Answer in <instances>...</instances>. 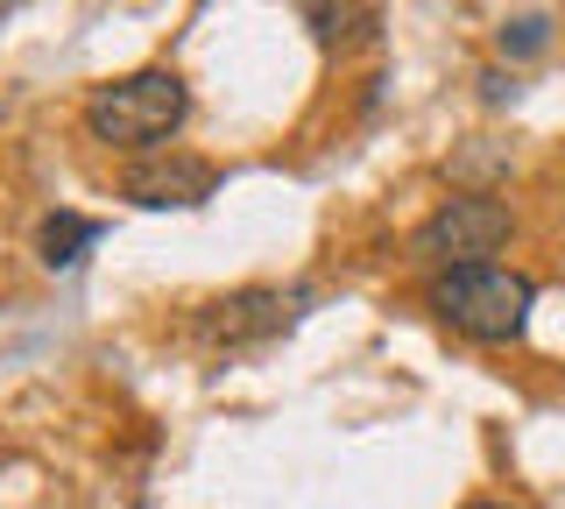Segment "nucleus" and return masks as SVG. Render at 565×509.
Returning a JSON list of instances; mask_svg holds the SVG:
<instances>
[{
    "instance_id": "nucleus-6",
    "label": "nucleus",
    "mask_w": 565,
    "mask_h": 509,
    "mask_svg": "<svg viewBox=\"0 0 565 509\" xmlns=\"http://www.w3.org/2000/svg\"><path fill=\"white\" fill-rule=\"evenodd\" d=\"M106 226L85 220V213H50L43 226H35V255H43V269H78L85 248H99Z\"/></svg>"
},
{
    "instance_id": "nucleus-5",
    "label": "nucleus",
    "mask_w": 565,
    "mask_h": 509,
    "mask_svg": "<svg viewBox=\"0 0 565 509\" xmlns=\"http://www.w3.org/2000/svg\"><path fill=\"white\" fill-rule=\"evenodd\" d=\"M282 297L276 290H241V297H220V305H205L199 332L212 347H247V340H269V332H282Z\"/></svg>"
},
{
    "instance_id": "nucleus-2",
    "label": "nucleus",
    "mask_w": 565,
    "mask_h": 509,
    "mask_svg": "<svg viewBox=\"0 0 565 509\" xmlns=\"http://www.w3.org/2000/svg\"><path fill=\"white\" fill-rule=\"evenodd\" d=\"M530 305H537V284L516 276V269H494V262H473V269H438V284H431V311L452 332L481 340V347L523 340Z\"/></svg>"
},
{
    "instance_id": "nucleus-9",
    "label": "nucleus",
    "mask_w": 565,
    "mask_h": 509,
    "mask_svg": "<svg viewBox=\"0 0 565 509\" xmlns=\"http://www.w3.org/2000/svg\"><path fill=\"white\" fill-rule=\"evenodd\" d=\"M481 99H488V107H509V99H516V78H509V72H481Z\"/></svg>"
},
{
    "instance_id": "nucleus-7",
    "label": "nucleus",
    "mask_w": 565,
    "mask_h": 509,
    "mask_svg": "<svg viewBox=\"0 0 565 509\" xmlns=\"http://www.w3.org/2000/svg\"><path fill=\"white\" fill-rule=\"evenodd\" d=\"M305 22L318 29V43H361V36H375L382 14L375 8H305Z\"/></svg>"
},
{
    "instance_id": "nucleus-4",
    "label": "nucleus",
    "mask_w": 565,
    "mask_h": 509,
    "mask_svg": "<svg viewBox=\"0 0 565 509\" xmlns=\"http://www.w3.org/2000/svg\"><path fill=\"white\" fill-rule=\"evenodd\" d=\"M212 184H220V170H212L205 156L170 149V156H141L120 191H128L141 213H191V205L212 199Z\"/></svg>"
},
{
    "instance_id": "nucleus-3",
    "label": "nucleus",
    "mask_w": 565,
    "mask_h": 509,
    "mask_svg": "<svg viewBox=\"0 0 565 509\" xmlns=\"http://www.w3.org/2000/svg\"><path fill=\"white\" fill-rule=\"evenodd\" d=\"M509 234H516V220H509L502 199H488V191H459V199H446L431 220L417 226L411 248L424 262H438V269H473V262H488L494 248H509Z\"/></svg>"
},
{
    "instance_id": "nucleus-1",
    "label": "nucleus",
    "mask_w": 565,
    "mask_h": 509,
    "mask_svg": "<svg viewBox=\"0 0 565 509\" xmlns=\"http://www.w3.org/2000/svg\"><path fill=\"white\" fill-rule=\"evenodd\" d=\"M191 114V93L177 72H128L114 85H93L85 99V135L106 149H156L184 128Z\"/></svg>"
},
{
    "instance_id": "nucleus-8",
    "label": "nucleus",
    "mask_w": 565,
    "mask_h": 509,
    "mask_svg": "<svg viewBox=\"0 0 565 509\" xmlns=\"http://www.w3.org/2000/svg\"><path fill=\"white\" fill-rule=\"evenodd\" d=\"M552 43V14H509L502 22V57H537Z\"/></svg>"
},
{
    "instance_id": "nucleus-10",
    "label": "nucleus",
    "mask_w": 565,
    "mask_h": 509,
    "mask_svg": "<svg viewBox=\"0 0 565 509\" xmlns=\"http://www.w3.org/2000/svg\"><path fill=\"white\" fill-rule=\"evenodd\" d=\"M467 509H509V502H467Z\"/></svg>"
}]
</instances>
